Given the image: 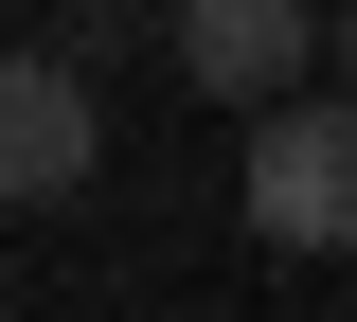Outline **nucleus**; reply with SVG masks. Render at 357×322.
<instances>
[{
    "label": "nucleus",
    "instance_id": "1",
    "mask_svg": "<svg viewBox=\"0 0 357 322\" xmlns=\"http://www.w3.org/2000/svg\"><path fill=\"white\" fill-rule=\"evenodd\" d=\"M250 233H268V251H340V233H357V126L321 90L250 108Z\"/></svg>",
    "mask_w": 357,
    "mask_h": 322
},
{
    "label": "nucleus",
    "instance_id": "2",
    "mask_svg": "<svg viewBox=\"0 0 357 322\" xmlns=\"http://www.w3.org/2000/svg\"><path fill=\"white\" fill-rule=\"evenodd\" d=\"M161 36H178V72H197L215 108H286V90H321V0H178Z\"/></svg>",
    "mask_w": 357,
    "mask_h": 322
},
{
    "label": "nucleus",
    "instance_id": "3",
    "mask_svg": "<svg viewBox=\"0 0 357 322\" xmlns=\"http://www.w3.org/2000/svg\"><path fill=\"white\" fill-rule=\"evenodd\" d=\"M89 72L72 54H0V197H18V215H36V197H72L89 180Z\"/></svg>",
    "mask_w": 357,
    "mask_h": 322
}]
</instances>
